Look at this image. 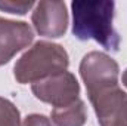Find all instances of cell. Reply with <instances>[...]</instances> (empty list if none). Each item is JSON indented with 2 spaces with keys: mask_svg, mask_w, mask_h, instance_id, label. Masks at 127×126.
<instances>
[{
  "mask_svg": "<svg viewBox=\"0 0 127 126\" xmlns=\"http://www.w3.org/2000/svg\"><path fill=\"white\" fill-rule=\"evenodd\" d=\"M0 126H21V114L16 105L0 96Z\"/></svg>",
  "mask_w": 127,
  "mask_h": 126,
  "instance_id": "obj_9",
  "label": "cell"
},
{
  "mask_svg": "<svg viewBox=\"0 0 127 126\" xmlns=\"http://www.w3.org/2000/svg\"><path fill=\"white\" fill-rule=\"evenodd\" d=\"M31 22L35 31L43 37L58 39L68 30L69 16L65 1L41 0L35 3L31 13Z\"/></svg>",
  "mask_w": 127,
  "mask_h": 126,
  "instance_id": "obj_5",
  "label": "cell"
},
{
  "mask_svg": "<svg viewBox=\"0 0 127 126\" xmlns=\"http://www.w3.org/2000/svg\"><path fill=\"white\" fill-rule=\"evenodd\" d=\"M68 65V52L61 45L40 40L35 42L16 61L13 67V76L21 85H32L46 77L66 71Z\"/></svg>",
  "mask_w": 127,
  "mask_h": 126,
  "instance_id": "obj_2",
  "label": "cell"
},
{
  "mask_svg": "<svg viewBox=\"0 0 127 126\" xmlns=\"http://www.w3.org/2000/svg\"><path fill=\"white\" fill-rule=\"evenodd\" d=\"M50 117L56 126H84L87 120L86 104L78 98L65 107L53 108Z\"/></svg>",
  "mask_w": 127,
  "mask_h": 126,
  "instance_id": "obj_8",
  "label": "cell"
},
{
  "mask_svg": "<svg viewBox=\"0 0 127 126\" xmlns=\"http://www.w3.org/2000/svg\"><path fill=\"white\" fill-rule=\"evenodd\" d=\"M32 6H35L34 1H0V9L9 13L15 15H25Z\"/></svg>",
  "mask_w": 127,
  "mask_h": 126,
  "instance_id": "obj_10",
  "label": "cell"
},
{
  "mask_svg": "<svg viewBox=\"0 0 127 126\" xmlns=\"http://www.w3.org/2000/svg\"><path fill=\"white\" fill-rule=\"evenodd\" d=\"M22 126H53V125H52V120L47 119L46 116L34 113V114H28L24 119Z\"/></svg>",
  "mask_w": 127,
  "mask_h": 126,
  "instance_id": "obj_11",
  "label": "cell"
},
{
  "mask_svg": "<svg viewBox=\"0 0 127 126\" xmlns=\"http://www.w3.org/2000/svg\"><path fill=\"white\" fill-rule=\"evenodd\" d=\"M31 92L41 102L59 108L80 98V83L72 73L62 71L32 83Z\"/></svg>",
  "mask_w": 127,
  "mask_h": 126,
  "instance_id": "obj_4",
  "label": "cell"
},
{
  "mask_svg": "<svg viewBox=\"0 0 127 126\" xmlns=\"http://www.w3.org/2000/svg\"><path fill=\"white\" fill-rule=\"evenodd\" d=\"M100 126H127V94L114 86L89 96Z\"/></svg>",
  "mask_w": 127,
  "mask_h": 126,
  "instance_id": "obj_6",
  "label": "cell"
},
{
  "mask_svg": "<svg viewBox=\"0 0 127 126\" xmlns=\"http://www.w3.org/2000/svg\"><path fill=\"white\" fill-rule=\"evenodd\" d=\"M72 34L78 40H95L106 51H120V34L112 22L115 15V3L111 0H74Z\"/></svg>",
  "mask_w": 127,
  "mask_h": 126,
  "instance_id": "obj_1",
  "label": "cell"
},
{
  "mask_svg": "<svg viewBox=\"0 0 127 126\" xmlns=\"http://www.w3.org/2000/svg\"><path fill=\"white\" fill-rule=\"evenodd\" d=\"M32 40L34 31L27 22L0 18V67L28 48Z\"/></svg>",
  "mask_w": 127,
  "mask_h": 126,
  "instance_id": "obj_7",
  "label": "cell"
},
{
  "mask_svg": "<svg viewBox=\"0 0 127 126\" xmlns=\"http://www.w3.org/2000/svg\"><path fill=\"white\" fill-rule=\"evenodd\" d=\"M118 74L120 67L115 60L99 51L86 54L80 63V76L86 85L87 96L118 86Z\"/></svg>",
  "mask_w": 127,
  "mask_h": 126,
  "instance_id": "obj_3",
  "label": "cell"
},
{
  "mask_svg": "<svg viewBox=\"0 0 127 126\" xmlns=\"http://www.w3.org/2000/svg\"><path fill=\"white\" fill-rule=\"evenodd\" d=\"M121 83H123V85H124V86L127 88V68L124 70V73H123V77H121Z\"/></svg>",
  "mask_w": 127,
  "mask_h": 126,
  "instance_id": "obj_12",
  "label": "cell"
}]
</instances>
